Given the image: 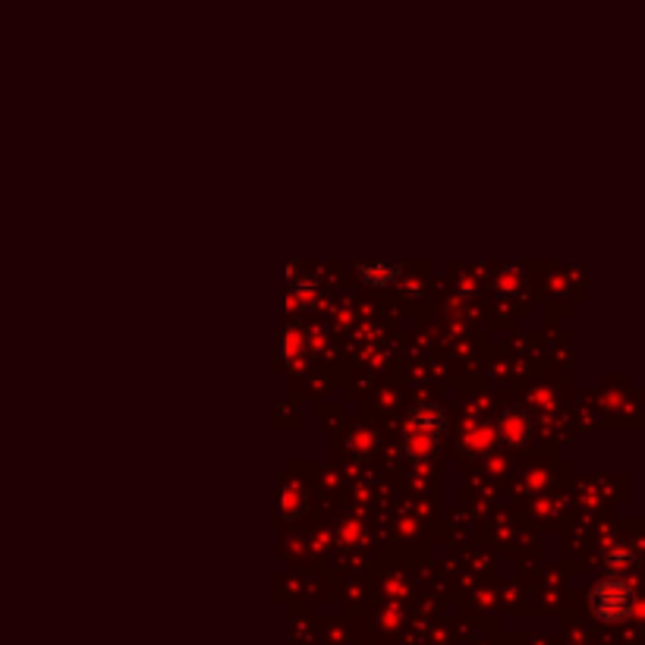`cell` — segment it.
I'll list each match as a JSON object with an SVG mask.
<instances>
[{
	"label": "cell",
	"mask_w": 645,
	"mask_h": 645,
	"mask_svg": "<svg viewBox=\"0 0 645 645\" xmlns=\"http://www.w3.org/2000/svg\"><path fill=\"white\" fill-rule=\"evenodd\" d=\"M633 608H636V592H633V586L627 583V579L617 576V573H608L589 595V611L601 623L630 620Z\"/></svg>",
	"instance_id": "obj_1"
},
{
	"label": "cell",
	"mask_w": 645,
	"mask_h": 645,
	"mask_svg": "<svg viewBox=\"0 0 645 645\" xmlns=\"http://www.w3.org/2000/svg\"><path fill=\"white\" fill-rule=\"evenodd\" d=\"M494 441L504 444V447H526L535 435V422L526 410L520 406H507L501 410V416L494 419Z\"/></svg>",
	"instance_id": "obj_2"
},
{
	"label": "cell",
	"mask_w": 645,
	"mask_h": 645,
	"mask_svg": "<svg viewBox=\"0 0 645 645\" xmlns=\"http://www.w3.org/2000/svg\"><path fill=\"white\" fill-rule=\"evenodd\" d=\"M410 428L406 432H416V435H428V438H435V441H444L447 435V413H444V406L438 400H419L413 403V410H410Z\"/></svg>",
	"instance_id": "obj_3"
},
{
	"label": "cell",
	"mask_w": 645,
	"mask_h": 645,
	"mask_svg": "<svg viewBox=\"0 0 645 645\" xmlns=\"http://www.w3.org/2000/svg\"><path fill=\"white\" fill-rule=\"evenodd\" d=\"M403 277V265L400 262H387V258H375V262H362L359 265V281L372 290H387L394 287Z\"/></svg>",
	"instance_id": "obj_4"
},
{
	"label": "cell",
	"mask_w": 645,
	"mask_h": 645,
	"mask_svg": "<svg viewBox=\"0 0 645 645\" xmlns=\"http://www.w3.org/2000/svg\"><path fill=\"white\" fill-rule=\"evenodd\" d=\"M636 557H639V551L623 542V545H614L605 557H601V567H605V573L623 576V573H630L636 567Z\"/></svg>",
	"instance_id": "obj_5"
},
{
	"label": "cell",
	"mask_w": 645,
	"mask_h": 645,
	"mask_svg": "<svg viewBox=\"0 0 645 645\" xmlns=\"http://www.w3.org/2000/svg\"><path fill=\"white\" fill-rule=\"evenodd\" d=\"M494 444H498L494 441V428H472V435H466V450H472V454H482Z\"/></svg>",
	"instance_id": "obj_6"
},
{
	"label": "cell",
	"mask_w": 645,
	"mask_h": 645,
	"mask_svg": "<svg viewBox=\"0 0 645 645\" xmlns=\"http://www.w3.org/2000/svg\"><path fill=\"white\" fill-rule=\"evenodd\" d=\"M290 293L299 296V299H312V296H318V287H315L312 277H296L293 287H290Z\"/></svg>",
	"instance_id": "obj_7"
}]
</instances>
